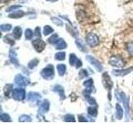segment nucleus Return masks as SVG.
Segmentation results:
<instances>
[{
	"label": "nucleus",
	"instance_id": "obj_31",
	"mask_svg": "<svg viewBox=\"0 0 133 124\" xmlns=\"http://www.w3.org/2000/svg\"><path fill=\"white\" fill-rule=\"evenodd\" d=\"M0 28H1L2 32H9L12 29V26L10 24H2L0 26Z\"/></svg>",
	"mask_w": 133,
	"mask_h": 124
},
{
	"label": "nucleus",
	"instance_id": "obj_41",
	"mask_svg": "<svg viewBox=\"0 0 133 124\" xmlns=\"http://www.w3.org/2000/svg\"><path fill=\"white\" fill-rule=\"evenodd\" d=\"M79 122H87V119L85 118L83 116H79Z\"/></svg>",
	"mask_w": 133,
	"mask_h": 124
},
{
	"label": "nucleus",
	"instance_id": "obj_9",
	"mask_svg": "<svg viewBox=\"0 0 133 124\" xmlns=\"http://www.w3.org/2000/svg\"><path fill=\"white\" fill-rule=\"evenodd\" d=\"M69 63L71 65H74L76 68H80L82 65V62L81 60H78L75 54H70L69 56Z\"/></svg>",
	"mask_w": 133,
	"mask_h": 124
},
{
	"label": "nucleus",
	"instance_id": "obj_14",
	"mask_svg": "<svg viewBox=\"0 0 133 124\" xmlns=\"http://www.w3.org/2000/svg\"><path fill=\"white\" fill-rule=\"evenodd\" d=\"M49 107H50V103L48 100L45 99V100L41 103V105L39 107V112H41V113H47L49 110Z\"/></svg>",
	"mask_w": 133,
	"mask_h": 124
},
{
	"label": "nucleus",
	"instance_id": "obj_32",
	"mask_svg": "<svg viewBox=\"0 0 133 124\" xmlns=\"http://www.w3.org/2000/svg\"><path fill=\"white\" fill-rule=\"evenodd\" d=\"M37 64H38V60L34 59V60H31L30 62H29L28 66L29 69H33V68H35L36 66L37 65Z\"/></svg>",
	"mask_w": 133,
	"mask_h": 124
},
{
	"label": "nucleus",
	"instance_id": "obj_24",
	"mask_svg": "<svg viewBox=\"0 0 133 124\" xmlns=\"http://www.w3.org/2000/svg\"><path fill=\"white\" fill-rule=\"evenodd\" d=\"M0 120L3 122H11V118L8 113H2L0 115Z\"/></svg>",
	"mask_w": 133,
	"mask_h": 124
},
{
	"label": "nucleus",
	"instance_id": "obj_35",
	"mask_svg": "<svg viewBox=\"0 0 133 124\" xmlns=\"http://www.w3.org/2000/svg\"><path fill=\"white\" fill-rule=\"evenodd\" d=\"M88 76V73H87V71L86 69H82L80 70V72H79V77H80V79H83V78H86Z\"/></svg>",
	"mask_w": 133,
	"mask_h": 124
},
{
	"label": "nucleus",
	"instance_id": "obj_25",
	"mask_svg": "<svg viewBox=\"0 0 133 124\" xmlns=\"http://www.w3.org/2000/svg\"><path fill=\"white\" fill-rule=\"evenodd\" d=\"M34 36V32H33L31 29L28 28L26 31H25V37H26L27 40H30L32 38V36Z\"/></svg>",
	"mask_w": 133,
	"mask_h": 124
},
{
	"label": "nucleus",
	"instance_id": "obj_30",
	"mask_svg": "<svg viewBox=\"0 0 133 124\" xmlns=\"http://www.w3.org/2000/svg\"><path fill=\"white\" fill-rule=\"evenodd\" d=\"M64 121L68 122H75V118L72 114H66L64 117Z\"/></svg>",
	"mask_w": 133,
	"mask_h": 124
},
{
	"label": "nucleus",
	"instance_id": "obj_12",
	"mask_svg": "<svg viewBox=\"0 0 133 124\" xmlns=\"http://www.w3.org/2000/svg\"><path fill=\"white\" fill-rule=\"evenodd\" d=\"M120 100H122L123 102L124 106H125V109H126V112H127V116L128 117V115H129V102H128V98H127L126 94H125L123 92H121Z\"/></svg>",
	"mask_w": 133,
	"mask_h": 124
},
{
	"label": "nucleus",
	"instance_id": "obj_4",
	"mask_svg": "<svg viewBox=\"0 0 133 124\" xmlns=\"http://www.w3.org/2000/svg\"><path fill=\"white\" fill-rule=\"evenodd\" d=\"M109 64L111 66H114V67L122 68L125 65V61L122 59V57H121L119 56H113L110 58Z\"/></svg>",
	"mask_w": 133,
	"mask_h": 124
},
{
	"label": "nucleus",
	"instance_id": "obj_20",
	"mask_svg": "<svg viewBox=\"0 0 133 124\" xmlns=\"http://www.w3.org/2000/svg\"><path fill=\"white\" fill-rule=\"evenodd\" d=\"M123 116V110L122 109V107L120 106L119 103L116 104V118L117 119H122Z\"/></svg>",
	"mask_w": 133,
	"mask_h": 124
},
{
	"label": "nucleus",
	"instance_id": "obj_27",
	"mask_svg": "<svg viewBox=\"0 0 133 124\" xmlns=\"http://www.w3.org/2000/svg\"><path fill=\"white\" fill-rule=\"evenodd\" d=\"M58 39H59V38H58L57 34H56V33H55V34H53L51 37H49L48 41L49 43H51V44H55L57 41H58Z\"/></svg>",
	"mask_w": 133,
	"mask_h": 124
},
{
	"label": "nucleus",
	"instance_id": "obj_11",
	"mask_svg": "<svg viewBox=\"0 0 133 124\" xmlns=\"http://www.w3.org/2000/svg\"><path fill=\"white\" fill-rule=\"evenodd\" d=\"M40 98H41V95L36 92H29L27 95V99L30 102L38 101Z\"/></svg>",
	"mask_w": 133,
	"mask_h": 124
},
{
	"label": "nucleus",
	"instance_id": "obj_10",
	"mask_svg": "<svg viewBox=\"0 0 133 124\" xmlns=\"http://www.w3.org/2000/svg\"><path fill=\"white\" fill-rule=\"evenodd\" d=\"M132 70H133V67H130L125 69H114V70H112V74H113L115 76H125V75H127V74H130Z\"/></svg>",
	"mask_w": 133,
	"mask_h": 124
},
{
	"label": "nucleus",
	"instance_id": "obj_29",
	"mask_svg": "<svg viewBox=\"0 0 133 124\" xmlns=\"http://www.w3.org/2000/svg\"><path fill=\"white\" fill-rule=\"evenodd\" d=\"M83 85H84L86 88H92L93 87V80L92 79H88V80L84 81Z\"/></svg>",
	"mask_w": 133,
	"mask_h": 124
},
{
	"label": "nucleus",
	"instance_id": "obj_1",
	"mask_svg": "<svg viewBox=\"0 0 133 124\" xmlns=\"http://www.w3.org/2000/svg\"><path fill=\"white\" fill-rule=\"evenodd\" d=\"M12 97L16 101H23L26 98L25 89L22 88H16L12 91Z\"/></svg>",
	"mask_w": 133,
	"mask_h": 124
},
{
	"label": "nucleus",
	"instance_id": "obj_42",
	"mask_svg": "<svg viewBox=\"0 0 133 124\" xmlns=\"http://www.w3.org/2000/svg\"><path fill=\"white\" fill-rule=\"evenodd\" d=\"M47 1H48V2H56V1H57V0H47Z\"/></svg>",
	"mask_w": 133,
	"mask_h": 124
},
{
	"label": "nucleus",
	"instance_id": "obj_5",
	"mask_svg": "<svg viewBox=\"0 0 133 124\" xmlns=\"http://www.w3.org/2000/svg\"><path fill=\"white\" fill-rule=\"evenodd\" d=\"M14 81L17 84H18V86H21V87L27 86L30 84V80H29L27 77L22 75V74H17V75L15 76Z\"/></svg>",
	"mask_w": 133,
	"mask_h": 124
},
{
	"label": "nucleus",
	"instance_id": "obj_7",
	"mask_svg": "<svg viewBox=\"0 0 133 124\" xmlns=\"http://www.w3.org/2000/svg\"><path fill=\"white\" fill-rule=\"evenodd\" d=\"M86 59L88 60V62L91 65H92L94 66L95 69H97V71H99V72L102 71V69H103L102 65L101 63H100V61H98L97 59H96V58H94L93 56H87Z\"/></svg>",
	"mask_w": 133,
	"mask_h": 124
},
{
	"label": "nucleus",
	"instance_id": "obj_22",
	"mask_svg": "<svg viewBox=\"0 0 133 124\" xmlns=\"http://www.w3.org/2000/svg\"><path fill=\"white\" fill-rule=\"evenodd\" d=\"M87 113L91 117H97V109L96 107H89L87 109Z\"/></svg>",
	"mask_w": 133,
	"mask_h": 124
},
{
	"label": "nucleus",
	"instance_id": "obj_23",
	"mask_svg": "<svg viewBox=\"0 0 133 124\" xmlns=\"http://www.w3.org/2000/svg\"><path fill=\"white\" fill-rule=\"evenodd\" d=\"M18 120H19V122H31L32 121V118H31L30 116L23 114V115H21L20 116Z\"/></svg>",
	"mask_w": 133,
	"mask_h": 124
},
{
	"label": "nucleus",
	"instance_id": "obj_16",
	"mask_svg": "<svg viewBox=\"0 0 133 124\" xmlns=\"http://www.w3.org/2000/svg\"><path fill=\"white\" fill-rule=\"evenodd\" d=\"M54 45H55V47L57 50H63L68 47V44L66 43V41L62 38L58 39V41Z\"/></svg>",
	"mask_w": 133,
	"mask_h": 124
},
{
	"label": "nucleus",
	"instance_id": "obj_15",
	"mask_svg": "<svg viewBox=\"0 0 133 124\" xmlns=\"http://www.w3.org/2000/svg\"><path fill=\"white\" fill-rule=\"evenodd\" d=\"M52 90L54 91V92H57L58 94H59L61 99H64L66 98V96H65V92H64V89L62 88V86H61V85H55V86H54V88H53Z\"/></svg>",
	"mask_w": 133,
	"mask_h": 124
},
{
	"label": "nucleus",
	"instance_id": "obj_13",
	"mask_svg": "<svg viewBox=\"0 0 133 124\" xmlns=\"http://www.w3.org/2000/svg\"><path fill=\"white\" fill-rule=\"evenodd\" d=\"M9 59H10V61L14 65H18V57H17V54H16L15 50H12V49L10 50V51H9Z\"/></svg>",
	"mask_w": 133,
	"mask_h": 124
},
{
	"label": "nucleus",
	"instance_id": "obj_21",
	"mask_svg": "<svg viewBox=\"0 0 133 124\" xmlns=\"http://www.w3.org/2000/svg\"><path fill=\"white\" fill-rule=\"evenodd\" d=\"M57 72H58V74H59L60 76H63L65 74V73H66V65L64 64L57 65Z\"/></svg>",
	"mask_w": 133,
	"mask_h": 124
},
{
	"label": "nucleus",
	"instance_id": "obj_6",
	"mask_svg": "<svg viewBox=\"0 0 133 124\" xmlns=\"http://www.w3.org/2000/svg\"><path fill=\"white\" fill-rule=\"evenodd\" d=\"M32 47L37 52H42L46 47V42L41 39H35L32 41Z\"/></svg>",
	"mask_w": 133,
	"mask_h": 124
},
{
	"label": "nucleus",
	"instance_id": "obj_19",
	"mask_svg": "<svg viewBox=\"0 0 133 124\" xmlns=\"http://www.w3.org/2000/svg\"><path fill=\"white\" fill-rule=\"evenodd\" d=\"M25 15V12L22 10H18V11H15L14 12H12L11 14L8 15V17L11 18H23V17Z\"/></svg>",
	"mask_w": 133,
	"mask_h": 124
},
{
	"label": "nucleus",
	"instance_id": "obj_17",
	"mask_svg": "<svg viewBox=\"0 0 133 124\" xmlns=\"http://www.w3.org/2000/svg\"><path fill=\"white\" fill-rule=\"evenodd\" d=\"M75 43H76L78 49L81 50L82 51H83V52H87V49L85 43L83 42L81 39H76V41H75Z\"/></svg>",
	"mask_w": 133,
	"mask_h": 124
},
{
	"label": "nucleus",
	"instance_id": "obj_34",
	"mask_svg": "<svg viewBox=\"0 0 133 124\" xmlns=\"http://www.w3.org/2000/svg\"><path fill=\"white\" fill-rule=\"evenodd\" d=\"M127 50L131 56H133V41H131V42H128L127 44Z\"/></svg>",
	"mask_w": 133,
	"mask_h": 124
},
{
	"label": "nucleus",
	"instance_id": "obj_40",
	"mask_svg": "<svg viewBox=\"0 0 133 124\" xmlns=\"http://www.w3.org/2000/svg\"><path fill=\"white\" fill-rule=\"evenodd\" d=\"M19 7H21V6H19V5H14V6H11V7H8V9H6V11L7 12H11L12 10H15L16 8H19Z\"/></svg>",
	"mask_w": 133,
	"mask_h": 124
},
{
	"label": "nucleus",
	"instance_id": "obj_37",
	"mask_svg": "<svg viewBox=\"0 0 133 124\" xmlns=\"http://www.w3.org/2000/svg\"><path fill=\"white\" fill-rule=\"evenodd\" d=\"M3 40H4V41H5V42L9 43L10 45H14V41L11 38L9 35H7L6 36H4Z\"/></svg>",
	"mask_w": 133,
	"mask_h": 124
},
{
	"label": "nucleus",
	"instance_id": "obj_28",
	"mask_svg": "<svg viewBox=\"0 0 133 124\" xmlns=\"http://www.w3.org/2000/svg\"><path fill=\"white\" fill-rule=\"evenodd\" d=\"M53 32V29L50 26H45L43 28V34L45 36H48L49 34Z\"/></svg>",
	"mask_w": 133,
	"mask_h": 124
},
{
	"label": "nucleus",
	"instance_id": "obj_33",
	"mask_svg": "<svg viewBox=\"0 0 133 124\" xmlns=\"http://www.w3.org/2000/svg\"><path fill=\"white\" fill-rule=\"evenodd\" d=\"M66 30L71 33V35H72V36H77L78 34L77 32L75 30L74 28H72V27H70V26H68V25H66Z\"/></svg>",
	"mask_w": 133,
	"mask_h": 124
},
{
	"label": "nucleus",
	"instance_id": "obj_18",
	"mask_svg": "<svg viewBox=\"0 0 133 124\" xmlns=\"http://www.w3.org/2000/svg\"><path fill=\"white\" fill-rule=\"evenodd\" d=\"M12 36L15 39H20L22 36V28L20 27H15L12 31Z\"/></svg>",
	"mask_w": 133,
	"mask_h": 124
},
{
	"label": "nucleus",
	"instance_id": "obj_8",
	"mask_svg": "<svg viewBox=\"0 0 133 124\" xmlns=\"http://www.w3.org/2000/svg\"><path fill=\"white\" fill-rule=\"evenodd\" d=\"M102 84L104 85L106 89H107L108 90H111V89L113 86V83H112L110 76L108 75L107 73H104L102 74Z\"/></svg>",
	"mask_w": 133,
	"mask_h": 124
},
{
	"label": "nucleus",
	"instance_id": "obj_3",
	"mask_svg": "<svg viewBox=\"0 0 133 124\" xmlns=\"http://www.w3.org/2000/svg\"><path fill=\"white\" fill-rule=\"evenodd\" d=\"M86 41L91 47H97L100 43L99 37L96 34H94V33H88V34L86 36Z\"/></svg>",
	"mask_w": 133,
	"mask_h": 124
},
{
	"label": "nucleus",
	"instance_id": "obj_39",
	"mask_svg": "<svg viewBox=\"0 0 133 124\" xmlns=\"http://www.w3.org/2000/svg\"><path fill=\"white\" fill-rule=\"evenodd\" d=\"M87 101H88V103H90V104H92V105H96L97 103H96V101H95V98H91V97H87Z\"/></svg>",
	"mask_w": 133,
	"mask_h": 124
},
{
	"label": "nucleus",
	"instance_id": "obj_2",
	"mask_svg": "<svg viewBox=\"0 0 133 124\" xmlns=\"http://www.w3.org/2000/svg\"><path fill=\"white\" fill-rule=\"evenodd\" d=\"M41 76L43 77L44 80H52L54 77V68L52 65H48L43 69H42L40 73Z\"/></svg>",
	"mask_w": 133,
	"mask_h": 124
},
{
	"label": "nucleus",
	"instance_id": "obj_36",
	"mask_svg": "<svg viewBox=\"0 0 133 124\" xmlns=\"http://www.w3.org/2000/svg\"><path fill=\"white\" fill-rule=\"evenodd\" d=\"M52 22L55 23L56 25H57V26H60L62 27V25H63V22H62V21L60 20L59 18H52Z\"/></svg>",
	"mask_w": 133,
	"mask_h": 124
},
{
	"label": "nucleus",
	"instance_id": "obj_26",
	"mask_svg": "<svg viewBox=\"0 0 133 124\" xmlns=\"http://www.w3.org/2000/svg\"><path fill=\"white\" fill-rule=\"evenodd\" d=\"M66 58V54L64 52H58L55 55V59L57 60H64Z\"/></svg>",
	"mask_w": 133,
	"mask_h": 124
},
{
	"label": "nucleus",
	"instance_id": "obj_38",
	"mask_svg": "<svg viewBox=\"0 0 133 124\" xmlns=\"http://www.w3.org/2000/svg\"><path fill=\"white\" fill-rule=\"evenodd\" d=\"M34 36H37V37H41V29L40 27H37L34 30Z\"/></svg>",
	"mask_w": 133,
	"mask_h": 124
}]
</instances>
